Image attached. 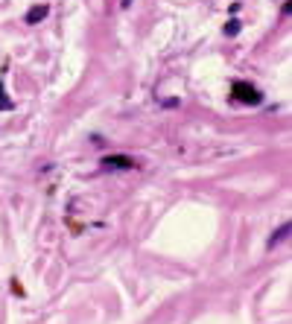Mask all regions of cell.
<instances>
[{"instance_id":"cell-1","label":"cell","mask_w":292,"mask_h":324,"mask_svg":"<svg viewBox=\"0 0 292 324\" xmlns=\"http://www.w3.org/2000/svg\"><path fill=\"white\" fill-rule=\"evenodd\" d=\"M231 93H234V100H237V103H245V105H257L260 100H263L254 85H248V82H240V79L231 85Z\"/></svg>"},{"instance_id":"cell-2","label":"cell","mask_w":292,"mask_h":324,"mask_svg":"<svg viewBox=\"0 0 292 324\" xmlns=\"http://www.w3.org/2000/svg\"><path fill=\"white\" fill-rule=\"evenodd\" d=\"M135 167L138 164L128 155H108V158H103V170H135Z\"/></svg>"},{"instance_id":"cell-3","label":"cell","mask_w":292,"mask_h":324,"mask_svg":"<svg viewBox=\"0 0 292 324\" xmlns=\"http://www.w3.org/2000/svg\"><path fill=\"white\" fill-rule=\"evenodd\" d=\"M47 12H50L47 3H35L33 9L26 12V18H23V21H26V23H38V21H44V18H47Z\"/></svg>"},{"instance_id":"cell-4","label":"cell","mask_w":292,"mask_h":324,"mask_svg":"<svg viewBox=\"0 0 292 324\" xmlns=\"http://www.w3.org/2000/svg\"><path fill=\"white\" fill-rule=\"evenodd\" d=\"M289 237V225H283V228H278V231L272 234V240H269V245H278L280 240H286Z\"/></svg>"},{"instance_id":"cell-5","label":"cell","mask_w":292,"mask_h":324,"mask_svg":"<svg viewBox=\"0 0 292 324\" xmlns=\"http://www.w3.org/2000/svg\"><path fill=\"white\" fill-rule=\"evenodd\" d=\"M12 108V100L6 96V91H3V82H0V111H9Z\"/></svg>"},{"instance_id":"cell-6","label":"cell","mask_w":292,"mask_h":324,"mask_svg":"<svg viewBox=\"0 0 292 324\" xmlns=\"http://www.w3.org/2000/svg\"><path fill=\"white\" fill-rule=\"evenodd\" d=\"M225 33H228V35H237V33H240V21H237V18H231V21H228V26H225Z\"/></svg>"},{"instance_id":"cell-7","label":"cell","mask_w":292,"mask_h":324,"mask_svg":"<svg viewBox=\"0 0 292 324\" xmlns=\"http://www.w3.org/2000/svg\"><path fill=\"white\" fill-rule=\"evenodd\" d=\"M120 3H123V6H128V3H132V0H120Z\"/></svg>"}]
</instances>
